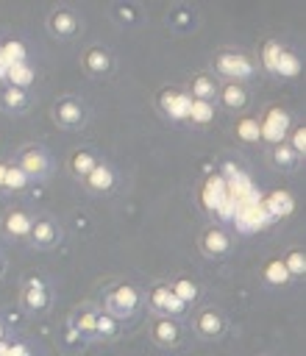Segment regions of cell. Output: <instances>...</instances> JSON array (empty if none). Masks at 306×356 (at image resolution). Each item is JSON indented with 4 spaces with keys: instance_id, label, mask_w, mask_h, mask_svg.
<instances>
[{
    "instance_id": "1",
    "label": "cell",
    "mask_w": 306,
    "mask_h": 356,
    "mask_svg": "<svg viewBox=\"0 0 306 356\" xmlns=\"http://www.w3.org/2000/svg\"><path fill=\"white\" fill-rule=\"evenodd\" d=\"M142 309H145V292L131 281H120L103 292V309L100 312L117 317L120 323L134 320Z\"/></svg>"
},
{
    "instance_id": "2",
    "label": "cell",
    "mask_w": 306,
    "mask_h": 356,
    "mask_svg": "<svg viewBox=\"0 0 306 356\" xmlns=\"http://www.w3.org/2000/svg\"><path fill=\"white\" fill-rule=\"evenodd\" d=\"M19 306L31 317H42L53 309V286L45 275L31 273L19 281Z\"/></svg>"
},
{
    "instance_id": "3",
    "label": "cell",
    "mask_w": 306,
    "mask_h": 356,
    "mask_svg": "<svg viewBox=\"0 0 306 356\" xmlns=\"http://www.w3.org/2000/svg\"><path fill=\"white\" fill-rule=\"evenodd\" d=\"M211 67L220 78L225 81H234V83H245L253 78L256 72V64L248 53L236 50V47H220L214 56H211Z\"/></svg>"
},
{
    "instance_id": "4",
    "label": "cell",
    "mask_w": 306,
    "mask_h": 356,
    "mask_svg": "<svg viewBox=\"0 0 306 356\" xmlns=\"http://www.w3.org/2000/svg\"><path fill=\"white\" fill-rule=\"evenodd\" d=\"M14 164L28 175V181H47L53 175V156L45 145L39 142H25L17 156H14Z\"/></svg>"
},
{
    "instance_id": "5",
    "label": "cell",
    "mask_w": 306,
    "mask_h": 356,
    "mask_svg": "<svg viewBox=\"0 0 306 356\" xmlns=\"http://www.w3.org/2000/svg\"><path fill=\"white\" fill-rule=\"evenodd\" d=\"M50 117L61 131H81L89 122V106L78 95H61L56 97Z\"/></svg>"
},
{
    "instance_id": "6",
    "label": "cell",
    "mask_w": 306,
    "mask_h": 356,
    "mask_svg": "<svg viewBox=\"0 0 306 356\" xmlns=\"http://www.w3.org/2000/svg\"><path fill=\"white\" fill-rule=\"evenodd\" d=\"M45 28L53 39L58 42H70L83 31V19L72 6H53L50 14L45 17Z\"/></svg>"
},
{
    "instance_id": "7",
    "label": "cell",
    "mask_w": 306,
    "mask_h": 356,
    "mask_svg": "<svg viewBox=\"0 0 306 356\" xmlns=\"http://www.w3.org/2000/svg\"><path fill=\"white\" fill-rule=\"evenodd\" d=\"M145 306L153 312V314H161V317H172V320H181L189 306H184L167 286V281H153L145 292Z\"/></svg>"
},
{
    "instance_id": "8",
    "label": "cell",
    "mask_w": 306,
    "mask_h": 356,
    "mask_svg": "<svg viewBox=\"0 0 306 356\" xmlns=\"http://www.w3.org/2000/svg\"><path fill=\"white\" fill-rule=\"evenodd\" d=\"M192 331L203 342H220L228 331V320L217 306H200L192 314Z\"/></svg>"
},
{
    "instance_id": "9",
    "label": "cell",
    "mask_w": 306,
    "mask_h": 356,
    "mask_svg": "<svg viewBox=\"0 0 306 356\" xmlns=\"http://www.w3.org/2000/svg\"><path fill=\"white\" fill-rule=\"evenodd\" d=\"M78 61H81V70H83L86 75H92V78H106V75H111V72L117 70V56H114L106 44H100V42L86 44V47L81 50Z\"/></svg>"
},
{
    "instance_id": "10",
    "label": "cell",
    "mask_w": 306,
    "mask_h": 356,
    "mask_svg": "<svg viewBox=\"0 0 306 356\" xmlns=\"http://www.w3.org/2000/svg\"><path fill=\"white\" fill-rule=\"evenodd\" d=\"M61 239H64V228L56 217H50V214L33 217L31 231H28V245L33 250H53L61 245Z\"/></svg>"
},
{
    "instance_id": "11",
    "label": "cell",
    "mask_w": 306,
    "mask_h": 356,
    "mask_svg": "<svg viewBox=\"0 0 306 356\" xmlns=\"http://www.w3.org/2000/svg\"><path fill=\"white\" fill-rule=\"evenodd\" d=\"M292 128V114L281 106H267L259 117V139L278 145L287 139V131Z\"/></svg>"
},
{
    "instance_id": "12",
    "label": "cell",
    "mask_w": 306,
    "mask_h": 356,
    "mask_svg": "<svg viewBox=\"0 0 306 356\" xmlns=\"http://www.w3.org/2000/svg\"><path fill=\"white\" fill-rule=\"evenodd\" d=\"M198 248L206 259H225L231 250H234V236L217 225V222H209L203 225V231L198 234Z\"/></svg>"
},
{
    "instance_id": "13",
    "label": "cell",
    "mask_w": 306,
    "mask_h": 356,
    "mask_svg": "<svg viewBox=\"0 0 306 356\" xmlns=\"http://www.w3.org/2000/svg\"><path fill=\"white\" fill-rule=\"evenodd\" d=\"M189 106H192V97L186 95V89H175V86H164L159 95H156V108L161 111V117L178 122V120H186L189 117Z\"/></svg>"
},
{
    "instance_id": "14",
    "label": "cell",
    "mask_w": 306,
    "mask_h": 356,
    "mask_svg": "<svg viewBox=\"0 0 306 356\" xmlns=\"http://www.w3.org/2000/svg\"><path fill=\"white\" fill-rule=\"evenodd\" d=\"M150 339H153L159 348H164V350L178 348V345L184 342V325H181V320L153 314V320H150Z\"/></svg>"
},
{
    "instance_id": "15",
    "label": "cell",
    "mask_w": 306,
    "mask_h": 356,
    "mask_svg": "<svg viewBox=\"0 0 306 356\" xmlns=\"http://www.w3.org/2000/svg\"><path fill=\"white\" fill-rule=\"evenodd\" d=\"M117 181H120L117 170H114L106 159H100V161L86 172V178H83L81 184H83V189L92 192V195H108V192L117 189Z\"/></svg>"
},
{
    "instance_id": "16",
    "label": "cell",
    "mask_w": 306,
    "mask_h": 356,
    "mask_svg": "<svg viewBox=\"0 0 306 356\" xmlns=\"http://www.w3.org/2000/svg\"><path fill=\"white\" fill-rule=\"evenodd\" d=\"M95 323H97V306L83 303L75 306L67 317V328L81 339V342H95Z\"/></svg>"
},
{
    "instance_id": "17",
    "label": "cell",
    "mask_w": 306,
    "mask_h": 356,
    "mask_svg": "<svg viewBox=\"0 0 306 356\" xmlns=\"http://www.w3.org/2000/svg\"><path fill=\"white\" fill-rule=\"evenodd\" d=\"M31 106H33L31 89H17V86H8V83L0 86V111L3 114L22 117V114L31 111Z\"/></svg>"
},
{
    "instance_id": "18",
    "label": "cell",
    "mask_w": 306,
    "mask_h": 356,
    "mask_svg": "<svg viewBox=\"0 0 306 356\" xmlns=\"http://www.w3.org/2000/svg\"><path fill=\"white\" fill-rule=\"evenodd\" d=\"M164 22H167V28H172L175 33H189V31H195V28L200 25V14H198V8L189 6V3H172V6L167 8V14H164Z\"/></svg>"
},
{
    "instance_id": "19",
    "label": "cell",
    "mask_w": 306,
    "mask_h": 356,
    "mask_svg": "<svg viewBox=\"0 0 306 356\" xmlns=\"http://www.w3.org/2000/svg\"><path fill=\"white\" fill-rule=\"evenodd\" d=\"M31 222H33V214L22 206H14L8 209L3 217H0V231L8 236V239H28V231H31Z\"/></svg>"
},
{
    "instance_id": "20",
    "label": "cell",
    "mask_w": 306,
    "mask_h": 356,
    "mask_svg": "<svg viewBox=\"0 0 306 356\" xmlns=\"http://www.w3.org/2000/svg\"><path fill=\"white\" fill-rule=\"evenodd\" d=\"M217 103H220L223 108H228V111L242 114V111L250 106V89H248L245 83L225 81V83H220V89H217Z\"/></svg>"
},
{
    "instance_id": "21",
    "label": "cell",
    "mask_w": 306,
    "mask_h": 356,
    "mask_svg": "<svg viewBox=\"0 0 306 356\" xmlns=\"http://www.w3.org/2000/svg\"><path fill=\"white\" fill-rule=\"evenodd\" d=\"M217 89H220V81L214 78V72H206V70L195 72L189 78V83H186V95L192 100H203V103H214L217 100Z\"/></svg>"
},
{
    "instance_id": "22",
    "label": "cell",
    "mask_w": 306,
    "mask_h": 356,
    "mask_svg": "<svg viewBox=\"0 0 306 356\" xmlns=\"http://www.w3.org/2000/svg\"><path fill=\"white\" fill-rule=\"evenodd\" d=\"M97 161H100V159H97L95 147H89V145L72 147V150H70V156H67V172H70L72 178L83 181V178H86V172H89Z\"/></svg>"
},
{
    "instance_id": "23",
    "label": "cell",
    "mask_w": 306,
    "mask_h": 356,
    "mask_svg": "<svg viewBox=\"0 0 306 356\" xmlns=\"http://www.w3.org/2000/svg\"><path fill=\"white\" fill-rule=\"evenodd\" d=\"M108 14H111V19H114L120 28H136V25H142V19H145L139 3H111V6H108Z\"/></svg>"
},
{
    "instance_id": "24",
    "label": "cell",
    "mask_w": 306,
    "mask_h": 356,
    "mask_svg": "<svg viewBox=\"0 0 306 356\" xmlns=\"http://www.w3.org/2000/svg\"><path fill=\"white\" fill-rule=\"evenodd\" d=\"M167 286H170V292H172L184 306H192V303L200 298V284H198L195 278H189V275H175V278L167 281Z\"/></svg>"
},
{
    "instance_id": "25",
    "label": "cell",
    "mask_w": 306,
    "mask_h": 356,
    "mask_svg": "<svg viewBox=\"0 0 306 356\" xmlns=\"http://www.w3.org/2000/svg\"><path fill=\"white\" fill-rule=\"evenodd\" d=\"M267 156H270V164H273L275 170H281V172H292V170H298V164H300V156H295L287 142L270 145V153H267Z\"/></svg>"
},
{
    "instance_id": "26",
    "label": "cell",
    "mask_w": 306,
    "mask_h": 356,
    "mask_svg": "<svg viewBox=\"0 0 306 356\" xmlns=\"http://www.w3.org/2000/svg\"><path fill=\"white\" fill-rule=\"evenodd\" d=\"M120 334H122V323H120L117 317H111V314H106V312H100V309H97L95 339H103V342H114V339H120Z\"/></svg>"
},
{
    "instance_id": "27",
    "label": "cell",
    "mask_w": 306,
    "mask_h": 356,
    "mask_svg": "<svg viewBox=\"0 0 306 356\" xmlns=\"http://www.w3.org/2000/svg\"><path fill=\"white\" fill-rule=\"evenodd\" d=\"M281 264H284V270H287V275H289V281H300L303 275H306V253H303V248H289L287 253H284V259H281Z\"/></svg>"
},
{
    "instance_id": "28",
    "label": "cell",
    "mask_w": 306,
    "mask_h": 356,
    "mask_svg": "<svg viewBox=\"0 0 306 356\" xmlns=\"http://www.w3.org/2000/svg\"><path fill=\"white\" fill-rule=\"evenodd\" d=\"M6 75H8V86H17V89H28L33 83V78H36V72H33V67L28 61L6 67Z\"/></svg>"
},
{
    "instance_id": "29",
    "label": "cell",
    "mask_w": 306,
    "mask_h": 356,
    "mask_svg": "<svg viewBox=\"0 0 306 356\" xmlns=\"http://www.w3.org/2000/svg\"><path fill=\"white\" fill-rule=\"evenodd\" d=\"M31 186L28 175L14 164L8 161V170H6V181H3V195H17V192H25Z\"/></svg>"
},
{
    "instance_id": "30",
    "label": "cell",
    "mask_w": 306,
    "mask_h": 356,
    "mask_svg": "<svg viewBox=\"0 0 306 356\" xmlns=\"http://www.w3.org/2000/svg\"><path fill=\"white\" fill-rule=\"evenodd\" d=\"M261 281L270 284V286H284V284H289V275H287L281 259H267V261H264V267H261Z\"/></svg>"
},
{
    "instance_id": "31",
    "label": "cell",
    "mask_w": 306,
    "mask_h": 356,
    "mask_svg": "<svg viewBox=\"0 0 306 356\" xmlns=\"http://www.w3.org/2000/svg\"><path fill=\"white\" fill-rule=\"evenodd\" d=\"M284 47H287V44H281L278 39H267V42L261 44V67H264L267 72H273V70H275V64H278V58H281Z\"/></svg>"
},
{
    "instance_id": "32",
    "label": "cell",
    "mask_w": 306,
    "mask_h": 356,
    "mask_svg": "<svg viewBox=\"0 0 306 356\" xmlns=\"http://www.w3.org/2000/svg\"><path fill=\"white\" fill-rule=\"evenodd\" d=\"M284 142L292 147L295 156L303 159V153H306V125L303 122H292V128L287 131V139Z\"/></svg>"
},
{
    "instance_id": "33",
    "label": "cell",
    "mask_w": 306,
    "mask_h": 356,
    "mask_svg": "<svg viewBox=\"0 0 306 356\" xmlns=\"http://www.w3.org/2000/svg\"><path fill=\"white\" fill-rule=\"evenodd\" d=\"M186 120H192L195 125H206V122H211V120H214V103L192 100V106H189V117H186Z\"/></svg>"
},
{
    "instance_id": "34",
    "label": "cell",
    "mask_w": 306,
    "mask_h": 356,
    "mask_svg": "<svg viewBox=\"0 0 306 356\" xmlns=\"http://www.w3.org/2000/svg\"><path fill=\"white\" fill-rule=\"evenodd\" d=\"M236 134L245 142H256L259 139V117H242L236 122Z\"/></svg>"
},
{
    "instance_id": "35",
    "label": "cell",
    "mask_w": 306,
    "mask_h": 356,
    "mask_svg": "<svg viewBox=\"0 0 306 356\" xmlns=\"http://www.w3.org/2000/svg\"><path fill=\"white\" fill-rule=\"evenodd\" d=\"M281 203H284V211H287V214L295 209V200H292L289 192H273V195H270V206H275V214H281Z\"/></svg>"
},
{
    "instance_id": "36",
    "label": "cell",
    "mask_w": 306,
    "mask_h": 356,
    "mask_svg": "<svg viewBox=\"0 0 306 356\" xmlns=\"http://www.w3.org/2000/svg\"><path fill=\"white\" fill-rule=\"evenodd\" d=\"M6 170H8V159H0V195H3V181H6Z\"/></svg>"
},
{
    "instance_id": "37",
    "label": "cell",
    "mask_w": 306,
    "mask_h": 356,
    "mask_svg": "<svg viewBox=\"0 0 306 356\" xmlns=\"http://www.w3.org/2000/svg\"><path fill=\"white\" fill-rule=\"evenodd\" d=\"M3 273H6V256L0 253V275H3Z\"/></svg>"
},
{
    "instance_id": "38",
    "label": "cell",
    "mask_w": 306,
    "mask_h": 356,
    "mask_svg": "<svg viewBox=\"0 0 306 356\" xmlns=\"http://www.w3.org/2000/svg\"><path fill=\"white\" fill-rule=\"evenodd\" d=\"M3 334H6V328H3V323H0V339H3Z\"/></svg>"
},
{
    "instance_id": "39",
    "label": "cell",
    "mask_w": 306,
    "mask_h": 356,
    "mask_svg": "<svg viewBox=\"0 0 306 356\" xmlns=\"http://www.w3.org/2000/svg\"><path fill=\"white\" fill-rule=\"evenodd\" d=\"M261 356H267V353H261Z\"/></svg>"
}]
</instances>
